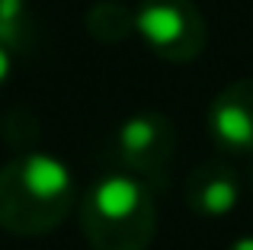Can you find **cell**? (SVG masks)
I'll return each mask as SVG.
<instances>
[{
    "label": "cell",
    "mask_w": 253,
    "mask_h": 250,
    "mask_svg": "<svg viewBox=\"0 0 253 250\" xmlns=\"http://www.w3.org/2000/svg\"><path fill=\"white\" fill-rule=\"evenodd\" d=\"M71 167L45 151H19L0 167V228L16 238H42L77 206Z\"/></svg>",
    "instance_id": "cell-1"
},
{
    "label": "cell",
    "mask_w": 253,
    "mask_h": 250,
    "mask_svg": "<svg viewBox=\"0 0 253 250\" xmlns=\"http://www.w3.org/2000/svg\"><path fill=\"white\" fill-rule=\"evenodd\" d=\"M81 231L93 250H148L157 231L151 186L128 170L96 176L81 196Z\"/></svg>",
    "instance_id": "cell-2"
},
{
    "label": "cell",
    "mask_w": 253,
    "mask_h": 250,
    "mask_svg": "<svg viewBox=\"0 0 253 250\" xmlns=\"http://www.w3.org/2000/svg\"><path fill=\"white\" fill-rule=\"evenodd\" d=\"M135 36L161 61L186 64L202 55L209 26L192 0H141L135 10Z\"/></svg>",
    "instance_id": "cell-3"
},
{
    "label": "cell",
    "mask_w": 253,
    "mask_h": 250,
    "mask_svg": "<svg viewBox=\"0 0 253 250\" xmlns=\"http://www.w3.org/2000/svg\"><path fill=\"white\" fill-rule=\"evenodd\" d=\"M116 157L128 173L148 180H164L176 151V125L164 113H135L116 128L112 138Z\"/></svg>",
    "instance_id": "cell-4"
},
{
    "label": "cell",
    "mask_w": 253,
    "mask_h": 250,
    "mask_svg": "<svg viewBox=\"0 0 253 250\" xmlns=\"http://www.w3.org/2000/svg\"><path fill=\"white\" fill-rule=\"evenodd\" d=\"M205 128L218 151L253 157V77L228 83L211 100L205 113Z\"/></svg>",
    "instance_id": "cell-5"
},
{
    "label": "cell",
    "mask_w": 253,
    "mask_h": 250,
    "mask_svg": "<svg viewBox=\"0 0 253 250\" xmlns=\"http://www.w3.org/2000/svg\"><path fill=\"white\" fill-rule=\"evenodd\" d=\"M241 202V176L218 161H205L186 176V206L202 218H224Z\"/></svg>",
    "instance_id": "cell-6"
},
{
    "label": "cell",
    "mask_w": 253,
    "mask_h": 250,
    "mask_svg": "<svg viewBox=\"0 0 253 250\" xmlns=\"http://www.w3.org/2000/svg\"><path fill=\"white\" fill-rule=\"evenodd\" d=\"M84 26L90 32V39H96L103 45H119L128 36H135V10H128L119 0H99V3L90 6Z\"/></svg>",
    "instance_id": "cell-7"
},
{
    "label": "cell",
    "mask_w": 253,
    "mask_h": 250,
    "mask_svg": "<svg viewBox=\"0 0 253 250\" xmlns=\"http://www.w3.org/2000/svg\"><path fill=\"white\" fill-rule=\"evenodd\" d=\"M36 29H32L29 0H0V42H6L16 55L29 51Z\"/></svg>",
    "instance_id": "cell-8"
},
{
    "label": "cell",
    "mask_w": 253,
    "mask_h": 250,
    "mask_svg": "<svg viewBox=\"0 0 253 250\" xmlns=\"http://www.w3.org/2000/svg\"><path fill=\"white\" fill-rule=\"evenodd\" d=\"M13 64H16V51H13L6 42H0V87H3V83L10 81Z\"/></svg>",
    "instance_id": "cell-9"
},
{
    "label": "cell",
    "mask_w": 253,
    "mask_h": 250,
    "mask_svg": "<svg viewBox=\"0 0 253 250\" xmlns=\"http://www.w3.org/2000/svg\"><path fill=\"white\" fill-rule=\"evenodd\" d=\"M228 250H253V234H244V238H237L234 244H228Z\"/></svg>",
    "instance_id": "cell-10"
},
{
    "label": "cell",
    "mask_w": 253,
    "mask_h": 250,
    "mask_svg": "<svg viewBox=\"0 0 253 250\" xmlns=\"http://www.w3.org/2000/svg\"><path fill=\"white\" fill-rule=\"evenodd\" d=\"M247 173H250V186H253V157H250V167H247Z\"/></svg>",
    "instance_id": "cell-11"
}]
</instances>
